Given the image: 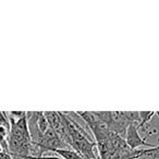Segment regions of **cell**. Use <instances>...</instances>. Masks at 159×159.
Masks as SVG:
<instances>
[{
  "label": "cell",
  "mask_w": 159,
  "mask_h": 159,
  "mask_svg": "<svg viewBox=\"0 0 159 159\" xmlns=\"http://www.w3.org/2000/svg\"><path fill=\"white\" fill-rule=\"evenodd\" d=\"M139 124L130 123L125 130V143L132 150L137 149L139 147L147 146V147L154 148L156 146L146 142V137H142L139 132Z\"/></svg>",
  "instance_id": "6da1fadb"
},
{
  "label": "cell",
  "mask_w": 159,
  "mask_h": 159,
  "mask_svg": "<svg viewBox=\"0 0 159 159\" xmlns=\"http://www.w3.org/2000/svg\"><path fill=\"white\" fill-rule=\"evenodd\" d=\"M56 155L63 159H85L81 154L75 152L74 149H69V148H64V149H57L55 152Z\"/></svg>",
  "instance_id": "7a4b0ae2"
},
{
  "label": "cell",
  "mask_w": 159,
  "mask_h": 159,
  "mask_svg": "<svg viewBox=\"0 0 159 159\" xmlns=\"http://www.w3.org/2000/svg\"><path fill=\"white\" fill-rule=\"evenodd\" d=\"M156 111H139V129L142 130H145L146 125L149 123V121L152 119L155 115H156Z\"/></svg>",
  "instance_id": "3957f363"
},
{
  "label": "cell",
  "mask_w": 159,
  "mask_h": 159,
  "mask_svg": "<svg viewBox=\"0 0 159 159\" xmlns=\"http://www.w3.org/2000/svg\"><path fill=\"white\" fill-rule=\"evenodd\" d=\"M37 125H38L39 131L43 133V134H45V132L49 129L48 121H47L46 117H45L43 111H39V115H38V118H37Z\"/></svg>",
  "instance_id": "277c9868"
},
{
  "label": "cell",
  "mask_w": 159,
  "mask_h": 159,
  "mask_svg": "<svg viewBox=\"0 0 159 159\" xmlns=\"http://www.w3.org/2000/svg\"><path fill=\"white\" fill-rule=\"evenodd\" d=\"M0 126H3L10 131V118L7 111H0Z\"/></svg>",
  "instance_id": "5b68a950"
},
{
  "label": "cell",
  "mask_w": 159,
  "mask_h": 159,
  "mask_svg": "<svg viewBox=\"0 0 159 159\" xmlns=\"http://www.w3.org/2000/svg\"><path fill=\"white\" fill-rule=\"evenodd\" d=\"M27 159H63L61 158V157H59L58 155H53V156H51V155H42L40 157H27Z\"/></svg>",
  "instance_id": "8992f818"
},
{
  "label": "cell",
  "mask_w": 159,
  "mask_h": 159,
  "mask_svg": "<svg viewBox=\"0 0 159 159\" xmlns=\"http://www.w3.org/2000/svg\"><path fill=\"white\" fill-rule=\"evenodd\" d=\"M0 159H13V157H12L9 152H2L1 154H0Z\"/></svg>",
  "instance_id": "52a82bcc"
},
{
  "label": "cell",
  "mask_w": 159,
  "mask_h": 159,
  "mask_svg": "<svg viewBox=\"0 0 159 159\" xmlns=\"http://www.w3.org/2000/svg\"><path fill=\"white\" fill-rule=\"evenodd\" d=\"M3 150H2V148H1V146H0V154H1V152H2Z\"/></svg>",
  "instance_id": "ba28073f"
}]
</instances>
